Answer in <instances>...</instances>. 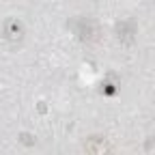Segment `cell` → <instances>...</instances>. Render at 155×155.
I'll return each mask as SVG.
<instances>
[{
  "instance_id": "6da1fadb",
  "label": "cell",
  "mask_w": 155,
  "mask_h": 155,
  "mask_svg": "<svg viewBox=\"0 0 155 155\" xmlns=\"http://www.w3.org/2000/svg\"><path fill=\"white\" fill-rule=\"evenodd\" d=\"M71 24H75V26H71V28H73V32L80 37L82 41H93V39L97 37V24L91 22V19L80 17L78 22H71Z\"/></svg>"
},
{
  "instance_id": "7a4b0ae2",
  "label": "cell",
  "mask_w": 155,
  "mask_h": 155,
  "mask_svg": "<svg viewBox=\"0 0 155 155\" xmlns=\"http://www.w3.org/2000/svg\"><path fill=\"white\" fill-rule=\"evenodd\" d=\"M134 32H136V22H134V19L119 24V35H121V41H123L125 45H129V43L134 41Z\"/></svg>"
}]
</instances>
